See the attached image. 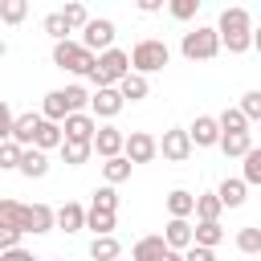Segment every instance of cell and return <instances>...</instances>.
Masks as SVG:
<instances>
[{
  "mask_svg": "<svg viewBox=\"0 0 261 261\" xmlns=\"http://www.w3.org/2000/svg\"><path fill=\"white\" fill-rule=\"evenodd\" d=\"M216 33H220V49H228V53L253 49V16L245 8H224L216 20Z\"/></svg>",
  "mask_w": 261,
  "mask_h": 261,
  "instance_id": "cell-1",
  "label": "cell"
},
{
  "mask_svg": "<svg viewBox=\"0 0 261 261\" xmlns=\"http://www.w3.org/2000/svg\"><path fill=\"white\" fill-rule=\"evenodd\" d=\"M167 61H171V49H167L159 37H143V41L130 49V69L143 73V77H147V73H159Z\"/></svg>",
  "mask_w": 261,
  "mask_h": 261,
  "instance_id": "cell-2",
  "label": "cell"
},
{
  "mask_svg": "<svg viewBox=\"0 0 261 261\" xmlns=\"http://www.w3.org/2000/svg\"><path fill=\"white\" fill-rule=\"evenodd\" d=\"M126 73H130V53H122V49H106V53H98V65H94L90 82H94L98 90H110V86H118Z\"/></svg>",
  "mask_w": 261,
  "mask_h": 261,
  "instance_id": "cell-3",
  "label": "cell"
},
{
  "mask_svg": "<svg viewBox=\"0 0 261 261\" xmlns=\"http://www.w3.org/2000/svg\"><path fill=\"white\" fill-rule=\"evenodd\" d=\"M53 65L57 69H69V73H94V65H98V57L82 45V41H57L53 45Z\"/></svg>",
  "mask_w": 261,
  "mask_h": 261,
  "instance_id": "cell-4",
  "label": "cell"
},
{
  "mask_svg": "<svg viewBox=\"0 0 261 261\" xmlns=\"http://www.w3.org/2000/svg\"><path fill=\"white\" fill-rule=\"evenodd\" d=\"M179 53H184L188 61H212V57L220 53V33H216V29H192V33H184Z\"/></svg>",
  "mask_w": 261,
  "mask_h": 261,
  "instance_id": "cell-5",
  "label": "cell"
},
{
  "mask_svg": "<svg viewBox=\"0 0 261 261\" xmlns=\"http://www.w3.org/2000/svg\"><path fill=\"white\" fill-rule=\"evenodd\" d=\"M82 45L98 57V53H106V49H114V20H106V16H94L86 29H82Z\"/></svg>",
  "mask_w": 261,
  "mask_h": 261,
  "instance_id": "cell-6",
  "label": "cell"
},
{
  "mask_svg": "<svg viewBox=\"0 0 261 261\" xmlns=\"http://www.w3.org/2000/svg\"><path fill=\"white\" fill-rule=\"evenodd\" d=\"M122 155H126L130 163H151V159L159 155V139H155V135H147V130H130V135H126Z\"/></svg>",
  "mask_w": 261,
  "mask_h": 261,
  "instance_id": "cell-7",
  "label": "cell"
},
{
  "mask_svg": "<svg viewBox=\"0 0 261 261\" xmlns=\"http://www.w3.org/2000/svg\"><path fill=\"white\" fill-rule=\"evenodd\" d=\"M126 106V98L118 94V86H110V90H98V94H90V114L94 118H114L118 110Z\"/></svg>",
  "mask_w": 261,
  "mask_h": 261,
  "instance_id": "cell-8",
  "label": "cell"
},
{
  "mask_svg": "<svg viewBox=\"0 0 261 261\" xmlns=\"http://www.w3.org/2000/svg\"><path fill=\"white\" fill-rule=\"evenodd\" d=\"M61 130H65V143H94L98 122H94V114H69L61 122Z\"/></svg>",
  "mask_w": 261,
  "mask_h": 261,
  "instance_id": "cell-9",
  "label": "cell"
},
{
  "mask_svg": "<svg viewBox=\"0 0 261 261\" xmlns=\"http://www.w3.org/2000/svg\"><path fill=\"white\" fill-rule=\"evenodd\" d=\"M159 151H163V159H171V163H184V159L192 155V135H188V130H163V139H159Z\"/></svg>",
  "mask_w": 261,
  "mask_h": 261,
  "instance_id": "cell-10",
  "label": "cell"
},
{
  "mask_svg": "<svg viewBox=\"0 0 261 261\" xmlns=\"http://www.w3.org/2000/svg\"><path fill=\"white\" fill-rule=\"evenodd\" d=\"M49 228H57V212H53L49 204H24V224H20V232H49Z\"/></svg>",
  "mask_w": 261,
  "mask_h": 261,
  "instance_id": "cell-11",
  "label": "cell"
},
{
  "mask_svg": "<svg viewBox=\"0 0 261 261\" xmlns=\"http://www.w3.org/2000/svg\"><path fill=\"white\" fill-rule=\"evenodd\" d=\"M188 135H192V147H220V122L212 114H200L188 126Z\"/></svg>",
  "mask_w": 261,
  "mask_h": 261,
  "instance_id": "cell-12",
  "label": "cell"
},
{
  "mask_svg": "<svg viewBox=\"0 0 261 261\" xmlns=\"http://www.w3.org/2000/svg\"><path fill=\"white\" fill-rule=\"evenodd\" d=\"M122 147H126V135H122L118 126H98V135H94V151H98L102 159H118Z\"/></svg>",
  "mask_w": 261,
  "mask_h": 261,
  "instance_id": "cell-13",
  "label": "cell"
},
{
  "mask_svg": "<svg viewBox=\"0 0 261 261\" xmlns=\"http://www.w3.org/2000/svg\"><path fill=\"white\" fill-rule=\"evenodd\" d=\"M130 257H135V261H163V257H167V241H163V232H151V237L135 241Z\"/></svg>",
  "mask_w": 261,
  "mask_h": 261,
  "instance_id": "cell-14",
  "label": "cell"
},
{
  "mask_svg": "<svg viewBox=\"0 0 261 261\" xmlns=\"http://www.w3.org/2000/svg\"><path fill=\"white\" fill-rule=\"evenodd\" d=\"M37 130H41V114H16V122H12V143H20V147H33L37 143Z\"/></svg>",
  "mask_w": 261,
  "mask_h": 261,
  "instance_id": "cell-15",
  "label": "cell"
},
{
  "mask_svg": "<svg viewBox=\"0 0 261 261\" xmlns=\"http://www.w3.org/2000/svg\"><path fill=\"white\" fill-rule=\"evenodd\" d=\"M163 241H167L171 253H188L196 237H192V224H188V220H171V224L163 228Z\"/></svg>",
  "mask_w": 261,
  "mask_h": 261,
  "instance_id": "cell-16",
  "label": "cell"
},
{
  "mask_svg": "<svg viewBox=\"0 0 261 261\" xmlns=\"http://www.w3.org/2000/svg\"><path fill=\"white\" fill-rule=\"evenodd\" d=\"M41 118H49V122H65V118H69V98H65V90H49V94H45Z\"/></svg>",
  "mask_w": 261,
  "mask_h": 261,
  "instance_id": "cell-17",
  "label": "cell"
},
{
  "mask_svg": "<svg viewBox=\"0 0 261 261\" xmlns=\"http://www.w3.org/2000/svg\"><path fill=\"white\" fill-rule=\"evenodd\" d=\"M167 212H171V220H188V216L196 212V196H192V192H184V188L167 192Z\"/></svg>",
  "mask_w": 261,
  "mask_h": 261,
  "instance_id": "cell-18",
  "label": "cell"
},
{
  "mask_svg": "<svg viewBox=\"0 0 261 261\" xmlns=\"http://www.w3.org/2000/svg\"><path fill=\"white\" fill-rule=\"evenodd\" d=\"M57 228H65V232L86 228V208H82V204H73V200H65V204L57 208Z\"/></svg>",
  "mask_w": 261,
  "mask_h": 261,
  "instance_id": "cell-19",
  "label": "cell"
},
{
  "mask_svg": "<svg viewBox=\"0 0 261 261\" xmlns=\"http://www.w3.org/2000/svg\"><path fill=\"white\" fill-rule=\"evenodd\" d=\"M118 94H122L126 102H143V98L151 94V86H147V77H143V73H135V69H130V73L118 82Z\"/></svg>",
  "mask_w": 261,
  "mask_h": 261,
  "instance_id": "cell-20",
  "label": "cell"
},
{
  "mask_svg": "<svg viewBox=\"0 0 261 261\" xmlns=\"http://www.w3.org/2000/svg\"><path fill=\"white\" fill-rule=\"evenodd\" d=\"M65 143V130H61V122H49V118H41V130H37V151H53V147H61Z\"/></svg>",
  "mask_w": 261,
  "mask_h": 261,
  "instance_id": "cell-21",
  "label": "cell"
},
{
  "mask_svg": "<svg viewBox=\"0 0 261 261\" xmlns=\"http://www.w3.org/2000/svg\"><path fill=\"white\" fill-rule=\"evenodd\" d=\"M49 171V159H45V151H37V147H24V155H20V175H29V179H41Z\"/></svg>",
  "mask_w": 261,
  "mask_h": 261,
  "instance_id": "cell-22",
  "label": "cell"
},
{
  "mask_svg": "<svg viewBox=\"0 0 261 261\" xmlns=\"http://www.w3.org/2000/svg\"><path fill=\"white\" fill-rule=\"evenodd\" d=\"M245 192H249L245 179H224V184L216 188V196H220L224 208H241V204H245Z\"/></svg>",
  "mask_w": 261,
  "mask_h": 261,
  "instance_id": "cell-23",
  "label": "cell"
},
{
  "mask_svg": "<svg viewBox=\"0 0 261 261\" xmlns=\"http://www.w3.org/2000/svg\"><path fill=\"white\" fill-rule=\"evenodd\" d=\"M220 212H224V204H220V196H216V192L196 196V216H200V224H216V220H220Z\"/></svg>",
  "mask_w": 261,
  "mask_h": 261,
  "instance_id": "cell-24",
  "label": "cell"
},
{
  "mask_svg": "<svg viewBox=\"0 0 261 261\" xmlns=\"http://www.w3.org/2000/svg\"><path fill=\"white\" fill-rule=\"evenodd\" d=\"M130 167H135V163H130L126 155H118V159H106V163H102V175H106V184L114 188V184L130 179Z\"/></svg>",
  "mask_w": 261,
  "mask_h": 261,
  "instance_id": "cell-25",
  "label": "cell"
},
{
  "mask_svg": "<svg viewBox=\"0 0 261 261\" xmlns=\"http://www.w3.org/2000/svg\"><path fill=\"white\" fill-rule=\"evenodd\" d=\"M86 228H94V237H114V212L86 208Z\"/></svg>",
  "mask_w": 261,
  "mask_h": 261,
  "instance_id": "cell-26",
  "label": "cell"
},
{
  "mask_svg": "<svg viewBox=\"0 0 261 261\" xmlns=\"http://www.w3.org/2000/svg\"><path fill=\"white\" fill-rule=\"evenodd\" d=\"M216 122H220V135H245V126H249V118L241 114V106H228Z\"/></svg>",
  "mask_w": 261,
  "mask_h": 261,
  "instance_id": "cell-27",
  "label": "cell"
},
{
  "mask_svg": "<svg viewBox=\"0 0 261 261\" xmlns=\"http://www.w3.org/2000/svg\"><path fill=\"white\" fill-rule=\"evenodd\" d=\"M220 151H224V155H232V159H245V155L253 151L249 130H245V135H220Z\"/></svg>",
  "mask_w": 261,
  "mask_h": 261,
  "instance_id": "cell-28",
  "label": "cell"
},
{
  "mask_svg": "<svg viewBox=\"0 0 261 261\" xmlns=\"http://www.w3.org/2000/svg\"><path fill=\"white\" fill-rule=\"evenodd\" d=\"M192 237H196L192 245H200V249H216V245L224 241V228H220V224H196Z\"/></svg>",
  "mask_w": 261,
  "mask_h": 261,
  "instance_id": "cell-29",
  "label": "cell"
},
{
  "mask_svg": "<svg viewBox=\"0 0 261 261\" xmlns=\"http://www.w3.org/2000/svg\"><path fill=\"white\" fill-rule=\"evenodd\" d=\"M118 253H122V245H118L114 237H94V241H90V257H94V261H114Z\"/></svg>",
  "mask_w": 261,
  "mask_h": 261,
  "instance_id": "cell-30",
  "label": "cell"
},
{
  "mask_svg": "<svg viewBox=\"0 0 261 261\" xmlns=\"http://www.w3.org/2000/svg\"><path fill=\"white\" fill-rule=\"evenodd\" d=\"M90 155H94V143H61V159L69 167H82Z\"/></svg>",
  "mask_w": 261,
  "mask_h": 261,
  "instance_id": "cell-31",
  "label": "cell"
},
{
  "mask_svg": "<svg viewBox=\"0 0 261 261\" xmlns=\"http://www.w3.org/2000/svg\"><path fill=\"white\" fill-rule=\"evenodd\" d=\"M29 16V0H0V20L4 24H20Z\"/></svg>",
  "mask_w": 261,
  "mask_h": 261,
  "instance_id": "cell-32",
  "label": "cell"
},
{
  "mask_svg": "<svg viewBox=\"0 0 261 261\" xmlns=\"http://www.w3.org/2000/svg\"><path fill=\"white\" fill-rule=\"evenodd\" d=\"M0 224H4V228H20V224H24V204L0 200Z\"/></svg>",
  "mask_w": 261,
  "mask_h": 261,
  "instance_id": "cell-33",
  "label": "cell"
},
{
  "mask_svg": "<svg viewBox=\"0 0 261 261\" xmlns=\"http://www.w3.org/2000/svg\"><path fill=\"white\" fill-rule=\"evenodd\" d=\"M90 208H98V212H114V208H118V192H114L110 184L94 188V204H90Z\"/></svg>",
  "mask_w": 261,
  "mask_h": 261,
  "instance_id": "cell-34",
  "label": "cell"
},
{
  "mask_svg": "<svg viewBox=\"0 0 261 261\" xmlns=\"http://www.w3.org/2000/svg\"><path fill=\"white\" fill-rule=\"evenodd\" d=\"M237 249H241V253H261V228H257V224L241 228V232H237Z\"/></svg>",
  "mask_w": 261,
  "mask_h": 261,
  "instance_id": "cell-35",
  "label": "cell"
},
{
  "mask_svg": "<svg viewBox=\"0 0 261 261\" xmlns=\"http://www.w3.org/2000/svg\"><path fill=\"white\" fill-rule=\"evenodd\" d=\"M61 16H65V24H69V29H86V24L94 20V16L86 12V4H65V8H61Z\"/></svg>",
  "mask_w": 261,
  "mask_h": 261,
  "instance_id": "cell-36",
  "label": "cell"
},
{
  "mask_svg": "<svg viewBox=\"0 0 261 261\" xmlns=\"http://www.w3.org/2000/svg\"><path fill=\"white\" fill-rule=\"evenodd\" d=\"M241 114H245L249 122L261 118V90H245V94H241Z\"/></svg>",
  "mask_w": 261,
  "mask_h": 261,
  "instance_id": "cell-37",
  "label": "cell"
},
{
  "mask_svg": "<svg viewBox=\"0 0 261 261\" xmlns=\"http://www.w3.org/2000/svg\"><path fill=\"white\" fill-rule=\"evenodd\" d=\"M20 155H24L20 143H12V139L0 143V167H16V171H20Z\"/></svg>",
  "mask_w": 261,
  "mask_h": 261,
  "instance_id": "cell-38",
  "label": "cell"
},
{
  "mask_svg": "<svg viewBox=\"0 0 261 261\" xmlns=\"http://www.w3.org/2000/svg\"><path fill=\"white\" fill-rule=\"evenodd\" d=\"M245 184H261V147H253L249 155H245V175H241Z\"/></svg>",
  "mask_w": 261,
  "mask_h": 261,
  "instance_id": "cell-39",
  "label": "cell"
},
{
  "mask_svg": "<svg viewBox=\"0 0 261 261\" xmlns=\"http://www.w3.org/2000/svg\"><path fill=\"white\" fill-rule=\"evenodd\" d=\"M45 33H49L53 41H69V37H65V33H69L65 16H61V12H49V16H45Z\"/></svg>",
  "mask_w": 261,
  "mask_h": 261,
  "instance_id": "cell-40",
  "label": "cell"
},
{
  "mask_svg": "<svg viewBox=\"0 0 261 261\" xmlns=\"http://www.w3.org/2000/svg\"><path fill=\"white\" fill-rule=\"evenodd\" d=\"M65 98H69V114H86V106H90V94H86L82 86H65Z\"/></svg>",
  "mask_w": 261,
  "mask_h": 261,
  "instance_id": "cell-41",
  "label": "cell"
},
{
  "mask_svg": "<svg viewBox=\"0 0 261 261\" xmlns=\"http://www.w3.org/2000/svg\"><path fill=\"white\" fill-rule=\"evenodd\" d=\"M167 8H171V16H175V20H192V16L200 12V0H171Z\"/></svg>",
  "mask_w": 261,
  "mask_h": 261,
  "instance_id": "cell-42",
  "label": "cell"
},
{
  "mask_svg": "<svg viewBox=\"0 0 261 261\" xmlns=\"http://www.w3.org/2000/svg\"><path fill=\"white\" fill-rule=\"evenodd\" d=\"M12 122H16V114L8 110V102L0 98V143H8L12 139Z\"/></svg>",
  "mask_w": 261,
  "mask_h": 261,
  "instance_id": "cell-43",
  "label": "cell"
},
{
  "mask_svg": "<svg viewBox=\"0 0 261 261\" xmlns=\"http://www.w3.org/2000/svg\"><path fill=\"white\" fill-rule=\"evenodd\" d=\"M20 237H24L20 228H4V224H0V253H8V249H20Z\"/></svg>",
  "mask_w": 261,
  "mask_h": 261,
  "instance_id": "cell-44",
  "label": "cell"
},
{
  "mask_svg": "<svg viewBox=\"0 0 261 261\" xmlns=\"http://www.w3.org/2000/svg\"><path fill=\"white\" fill-rule=\"evenodd\" d=\"M184 261H216V253H212V249H200V245H192V249L184 253Z\"/></svg>",
  "mask_w": 261,
  "mask_h": 261,
  "instance_id": "cell-45",
  "label": "cell"
},
{
  "mask_svg": "<svg viewBox=\"0 0 261 261\" xmlns=\"http://www.w3.org/2000/svg\"><path fill=\"white\" fill-rule=\"evenodd\" d=\"M0 261H37L29 249H8V253H0Z\"/></svg>",
  "mask_w": 261,
  "mask_h": 261,
  "instance_id": "cell-46",
  "label": "cell"
},
{
  "mask_svg": "<svg viewBox=\"0 0 261 261\" xmlns=\"http://www.w3.org/2000/svg\"><path fill=\"white\" fill-rule=\"evenodd\" d=\"M139 8H143V12H159L163 4H159V0H139Z\"/></svg>",
  "mask_w": 261,
  "mask_h": 261,
  "instance_id": "cell-47",
  "label": "cell"
},
{
  "mask_svg": "<svg viewBox=\"0 0 261 261\" xmlns=\"http://www.w3.org/2000/svg\"><path fill=\"white\" fill-rule=\"evenodd\" d=\"M253 49L261 53V29H253Z\"/></svg>",
  "mask_w": 261,
  "mask_h": 261,
  "instance_id": "cell-48",
  "label": "cell"
},
{
  "mask_svg": "<svg viewBox=\"0 0 261 261\" xmlns=\"http://www.w3.org/2000/svg\"><path fill=\"white\" fill-rule=\"evenodd\" d=\"M163 261H184V253H171V249H167V257H163Z\"/></svg>",
  "mask_w": 261,
  "mask_h": 261,
  "instance_id": "cell-49",
  "label": "cell"
},
{
  "mask_svg": "<svg viewBox=\"0 0 261 261\" xmlns=\"http://www.w3.org/2000/svg\"><path fill=\"white\" fill-rule=\"evenodd\" d=\"M4 53H8V45H4V37H0V57H4Z\"/></svg>",
  "mask_w": 261,
  "mask_h": 261,
  "instance_id": "cell-50",
  "label": "cell"
}]
</instances>
